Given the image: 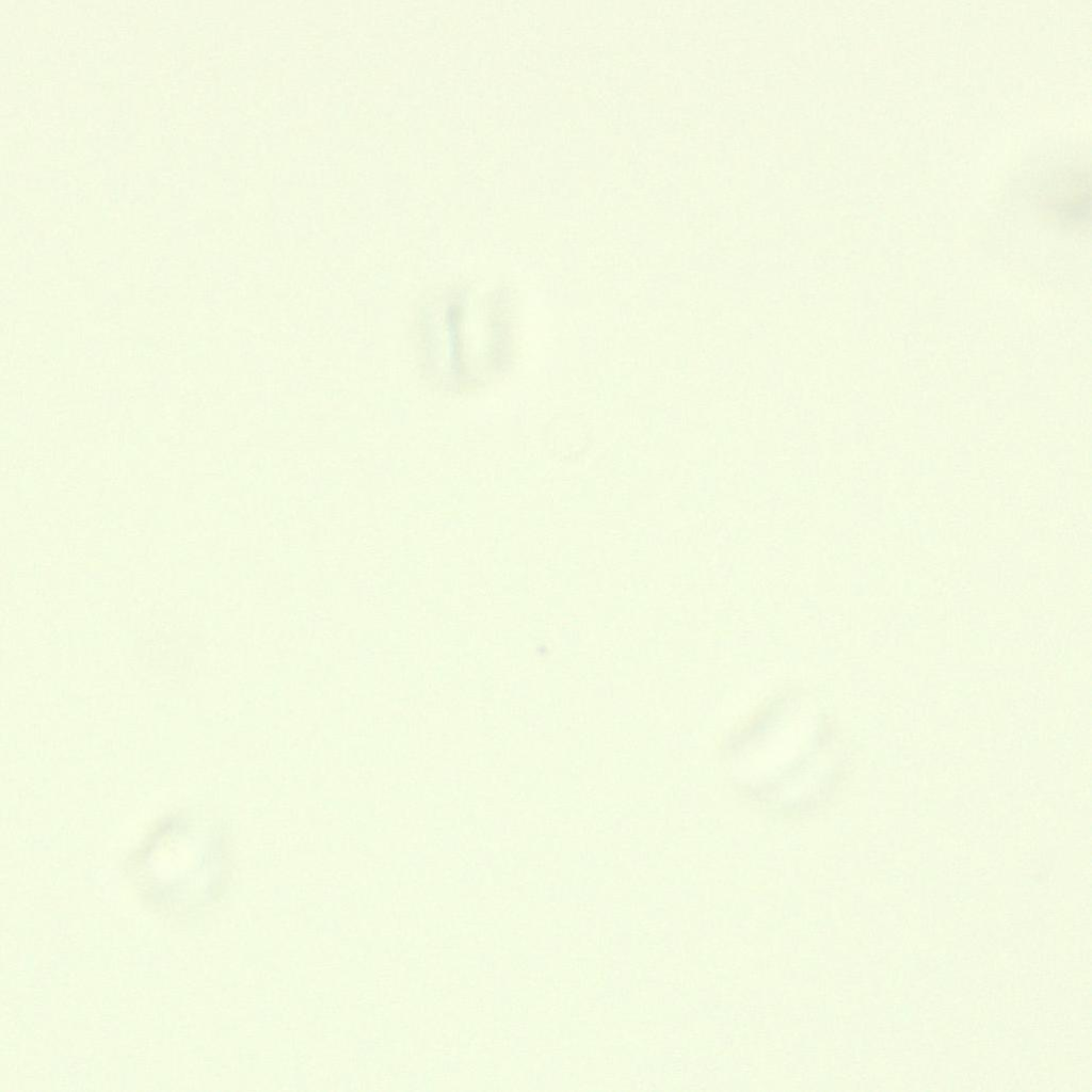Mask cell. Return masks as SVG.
I'll return each instance as SVG.
<instances>
[{
	"label": "cell",
	"instance_id": "6da1fadb",
	"mask_svg": "<svg viewBox=\"0 0 1092 1092\" xmlns=\"http://www.w3.org/2000/svg\"><path fill=\"white\" fill-rule=\"evenodd\" d=\"M213 851L214 838L200 818L174 815L133 853L128 871L147 903L191 913L211 896Z\"/></svg>",
	"mask_w": 1092,
	"mask_h": 1092
}]
</instances>
